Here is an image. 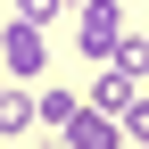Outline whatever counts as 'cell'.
Returning a JSON list of instances; mask_svg holds the SVG:
<instances>
[{
    "label": "cell",
    "instance_id": "obj_1",
    "mask_svg": "<svg viewBox=\"0 0 149 149\" xmlns=\"http://www.w3.org/2000/svg\"><path fill=\"white\" fill-rule=\"evenodd\" d=\"M124 33H133V25H124V8H116V0H74V50H83V58H116V50H124Z\"/></svg>",
    "mask_w": 149,
    "mask_h": 149
},
{
    "label": "cell",
    "instance_id": "obj_2",
    "mask_svg": "<svg viewBox=\"0 0 149 149\" xmlns=\"http://www.w3.org/2000/svg\"><path fill=\"white\" fill-rule=\"evenodd\" d=\"M0 66H8V83H33V74L50 66V25H25V17H17V25L0 33Z\"/></svg>",
    "mask_w": 149,
    "mask_h": 149
},
{
    "label": "cell",
    "instance_id": "obj_3",
    "mask_svg": "<svg viewBox=\"0 0 149 149\" xmlns=\"http://www.w3.org/2000/svg\"><path fill=\"white\" fill-rule=\"evenodd\" d=\"M66 149H124V124L108 116V108H91V100H83V116L66 124Z\"/></svg>",
    "mask_w": 149,
    "mask_h": 149
},
{
    "label": "cell",
    "instance_id": "obj_4",
    "mask_svg": "<svg viewBox=\"0 0 149 149\" xmlns=\"http://www.w3.org/2000/svg\"><path fill=\"white\" fill-rule=\"evenodd\" d=\"M133 100H141V74L108 58V74H100V83H91V108H108V116H124V108H133Z\"/></svg>",
    "mask_w": 149,
    "mask_h": 149
},
{
    "label": "cell",
    "instance_id": "obj_5",
    "mask_svg": "<svg viewBox=\"0 0 149 149\" xmlns=\"http://www.w3.org/2000/svg\"><path fill=\"white\" fill-rule=\"evenodd\" d=\"M74 116H83V100H74V83H42V91H33V124H58V133H66Z\"/></svg>",
    "mask_w": 149,
    "mask_h": 149
},
{
    "label": "cell",
    "instance_id": "obj_6",
    "mask_svg": "<svg viewBox=\"0 0 149 149\" xmlns=\"http://www.w3.org/2000/svg\"><path fill=\"white\" fill-rule=\"evenodd\" d=\"M25 124H33V91H0V141H17V133H25Z\"/></svg>",
    "mask_w": 149,
    "mask_h": 149
},
{
    "label": "cell",
    "instance_id": "obj_7",
    "mask_svg": "<svg viewBox=\"0 0 149 149\" xmlns=\"http://www.w3.org/2000/svg\"><path fill=\"white\" fill-rule=\"evenodd\" d=\"M116 124H124V149H149V100H133Z\"/></svg>",
    "mask_w": 149,
    "mask_h": 149
},
{
    "label": "cell",
    "instance_id": "obj_8",
    "mask_svg": "<svg viewBox=\"0 0 149 149\" xmlns=\"http://www.w3.org/2000/svg\"><path fill=\"white\" fill-rule=\"evenodd\" d=\"M66 8H74V0H17V17H25V25H58Z\"/></svg>",
    "mask_w": 149,
    "mask_h": 149
},
{
    "label": "cell",
    "instance_id": "obj_9",
    "mask_svg": "<svg viewBox=\"0 0 149 149\" xmlns=\"http://www.w3.org/2000/svg\"><path fill=\"white\" fill-rule=\"evenodd\" d=\"M116 66H133V74H149V25H141V33H124V50H116Z\"/></svg>",
    "mask_w": 149,
    "mask_h": 149
},
{
    "label": "cell",
    "instance_id": "obj_10",
    "mask_svg": "<svg viewBox=\"0 0 149 149\" xmlns=\"http://www.w3.org/2000/svg\"><path fill=\"white\" fill-rule=\"evenodd\" d=\"M0 91H8V66H0Z\"/></svg>",
    "mask_w": 149,
    "mask_h": 149
},
{
    "label": "cell",
    "instance_id": "obj_11",
    "mask_svg": "<svg viewBox=\"0 0 149 149\" xmlns=\"http://www.w3.org/2000/svg\"><path fill=\"white\" fill-rule=\"evenodd\" d=\"M8 149H17V141H8Z\"/></svg>",
    "mask_w": 149,
    "mask_h": 149
}]
</instances>
